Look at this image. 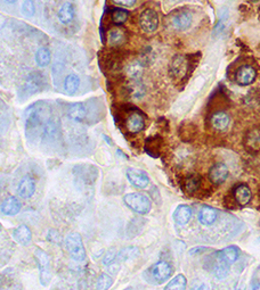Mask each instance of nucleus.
<instances>
[{"label": "nucleus", "instance_id": "obj_9", "mask_svg": "<svg viewBox=\"0 0 260 290\" xmlns=\"http://www.w3.org/2000/svg\"><path fill=\"white\" fill-rule=\"evenodd\" d=\"M172 268L167 262H157L151 268V276L156 284H163L171 277Z\"/></svg>", "mask_w": 260, "mask_h": 290}, {"label": "nucleus", "instance_id": "obj_4", "mask_svg": "<svg viewBox=\"0 0 260 290\" xmlns=\"http://www.w3.org/2000/svg\"><path fill=\"white\" fill-rule=\"evenodd\" d=\"M93 102H73L66 107V115L71 120L77 122H86L88 117L93 114Z\"/></svg>", "mask_w": 260, "mask_h": 290}, {"label": "nucleus", "instance_id": "obj_27", "mask_svg": "<svg viewBox=\"0 0 260 290\" xmlns=\"http://www.w3.org/2000/svg\"><path fill=\"white\" fill-rule=\"evenodd\" d=\"M200 186H201V177L196 173L188 176L184 182L185 190H186V193H194L195 192H198Z\"/></svg>", "mask_w": 260, "mask_h": 290}, {"label": "nucleus", "instance_id": "obj_39", "mask_svg": "<svg viewBox=\"0 0 260 290\" xmlns=\"http://www.w3.org/2000/svg\"><path fill=\"white\" fill-rule=\"evenodd\" d=\"M184 0H164V2L167 3V5H176V3L178 2H182Z\"/></svg>", "mask_w": 260, "mask_h": 290}, {"label": "nucleus", "instance_id": "obj_14", "mask_svg": "<svg viewBox=\"0 0 260 290\" xmlns=\"http://www.w3.org/2000/svg\"><path fill=\"white\" fill-rule=\"evenodd\" d=\"M34 192H35V182L33 179H31L30 177H25L19 181L18 187H17V193L19 197L27 199V198H31L33 196Z\"/></svg>", "mask_w": 260, "mask_h": 290}, {"label": "nucleus", "instance_id": "obj_43", "mask_svg": "<svg viewBox=\"0 0 260 290\" xmlns=\"http://www.w3.org/2000/svg\"><path fill=\"white\" fill-rule=\"evenodd\" d=\"M259 11H260V8H259Z\"/></svg>", "mask_w": 260, "mask_h": 290}, {"label": "nucleus", "instance_id": "obj_11", "mask_svg": "<svg viewBox=\"0 0 260 290\" xmlns=\"http://www.w3.org/2000/svg\"><path fill=\"white\" fill-rule=\"evenodd\" d=\"M126 128L131 133H138L145 128L144 115L139 110H132L126 118Z\"/></svg>", "mask_w": 260, "mask_h": 290}, {"label": "nucleus", "instance_id": "obj_36", "mask_svg": "<svg viewBox=\"0 0 260 290\" xmlns=\"http://www.w3.org/2000/svg\"><path fill=\"white\" fill-rule=\"evenodd\" d=\"M227 16H228V11L225 10L224 11V14L222 15V17L219 18L218 23H217L216 26H215V30H214V33L218 34L219 32H222L224 30V26H225V22L227 21Z\"/></svg>", "mask_w": 260, "mask_h": 290}, {"label": "nucleus", "instance_id": "obj_13", "mask_svg": "<svg viewBox=\"0 0 260 290\" xmlns=\"http://www.w3.org/2000/svg\"><path fill=\"white\" fill-rule=\"evenodd\" d=\"M127 179L132 186L137 188L144 189L146 188L149 184V179L146 172L139 169H128L127 170Z\"/></svg>", "mask_w": 260, "mask_h": 290}, {"label": "nucleus", "instance_id": "obj_2", "mask_svg": "<svg viewBox=\"0 0 260 290\" xmlns=\"http://www.w3.org/2000/svg\"><path fill=\"white\" fill-rule=\"evenodd\" d=\"M124 201L130 209L140 214V215H145V214L151 212L152 209L151 199L144 193H127L124 197Z\"/></svg>", "mask_w": 260, "mask_h": 290}, {"label": "nucleus", "instance_id": "obj_21", "mask_svg": "<svg viewBox=\"0 0 260 290\" xmlns=\"http://www.w3.org/2000/svg\"><path fill=\"white\" fill-rule=\"evenodd\" d=\"M144 67L143 64L138 61H132L126 66V74L131 81H139L143 77Z\"/></svg>", "mask_w": 260, "mask_h": 290}, {"label": "nucleus", "instance_id": "obj_17", "mask_svg": "<svg viewBox=\"0 0 260 290\" xmlns=\"http://www.w3.org/2000/svg\"><path fill=\"white\" fill-rule=\"evenodd\" d=\"M234 199L238 202L239 205L244 206L247 204H249L251 198H252V193L251 189L247 185H239L234 189Z\"/></svg>", "mask_w": 260, "mask_h": 290}, {"label": "nucleus", "instance_id": "obj_25", "mask_svg": "<svg viewBox=\"0 0 260 290\" xmlns=\"http://www.w3.org/2000/svg\"><path fill=\"white\" fill-rule=\"evenodd\" d=\"M74 17V7L70 2H65L58 10L57 18L62 24H69Z\"/></svg>", "mask_w": 260, "mask_h": 290}, {"label": "nucleus", "instance_id": "obj_1", "mask_svg": "<svg viewBox=\"0 0 260 290\" xmlns=\"http://www.w3.org/2000/svg\"><path fill=\"white\" fill-rule=\"evenodd\" d=\"M40 104L34 106V109L29 113L26 118V133L29 137L46 136L50 137L55 131L54 118L49 114L48 110L42 107Z\"/></svg>", "mask_w": 260, "mask_h": 290}, {"label": "nucleus", "instance_id": "obj_24", "mask_svg": "<svg viewBox=\"0 0 260 290\" xmlns=\"http://www.w3.org/2000/svg\"><path fill=\"white\" fill-rule=\"evenodd\" d=\"M127 41V33L125 30L120 29V27H114V29L110 30L109 32V42L111 46L118 47L122 46Z\"/></svg>", "mask_w": 260, "mask_h": 290}, {"label": "nucleus", "instance_id": "obj_19", "mask_svg": "<svg viewBox=\"0 0 260 290\" xmlns=\"http://www.w3.org/2000/svg\"><path fill=\"white\" fill-rule=\"evenodd\" d=\"M239 256H240V250L238 247H235V246H230V247H226L222 250H219L216 255L217 258H219V260L224 261L225 263L230 265L235 263V262L239 260Z\"/></svg>", "mask_w": 260, "mask_h": 290}, {"label": "nucleus", "instance_id": "obj_37", "mask_svg": "<svg viewBox=\"0 0 260 290\" xmlns=\"http://www.w3.org/2000/svg\"><path fill=\"white\" fill-rule=\"evenodd\" d=\"M117 255L118 254L116 253V250L114 249H111L110 252L106 253L105 257L103 258V265L109 266V265H111L112 263H114V261L117 260Z\"/></svg>", "mask_w": 260, "mask_h": 290}, {"label": "nucleus", "instance_id": "obj_40", "mask_svg": "<svg viewBox=\"0 0 260 290\" xmlns=\"http://www.w3.org/2000/svg\"><path fill=\"white\" fill-rule=\"evenodd\" d=\"M201 250H206V248H193L190 252V254L191 255H193L194 253H199V252H201Z\"/></svg>", "mask_w": 260, "mask_h": 290}, {"label": "nucleus", "instance_id": "obj_10", "mask_svg": "<svg viewBox=\"0 0 260 290\" xmlns=\"http://www.w3.org/2000/svg\"><path fill=\"white\" fill-rule=\"evenodd\" d=\"M257 77V71L251 65H243L239 67L235 73V82L240 86H249L254 83Z\"/></svg>", "mask_w": 260, "mask_h": 290}, {"label": "nucleus", "instance_id": "obj_22", "mask_svg": "<svg viewBox=\"0 0 260 290\" xmlns=\"http://www.w3.org/2000/svg\"><path fill=\"white\" fill-rule=\"evenodd\" d=\"M217 220V212L215 208L210 207V206H203L200 209L199 213V222L202 225L209 226L214 224Z\"/></svg>", "mask_w": 260, "mask_h": 290}, {"label": "nucleus", "instance_id": "obj_33", "mask_svg": "<svg viewBox=\"0 0 260 290\" xmlns=\"http://www.w3.org/2000/svg\"><path fill=\"white\" fill-rule=\"evenodd\" d=\"M112 278L109 276V274H106V273H102L100 278H98V280H97V286H96V288L97 289H102V290H105V289H109V288H111V286H112Z\"/></svg>", "mask_w": 260, "mask_h": 290}, {"label": "nucleus", "instance_id": "obj_6", "mask_svg": "<svg viewBox=\"0 0 260 290\" xmlns=\"http://www.w3.org/2000/svg\"><path fill=\"white\" fill-rule=\"evenodd\" d=\"M35 258L38 262L39 268V278H40L41 285L46 286L49 284L52 279V272H50V260L47 254L41 250L40 248L35 249Z\"/></svg>", "mask_w": 260, "mask_h": 290}, {"label": "nucleus", "instance_id": "obj_28", "mask_svg": "<svg viewBox=\"0 0 260 290\" xmlns=\"http://www.w3.org/2000/svg\"><path fill=\"white\" fill-rule=\"evenodd\" d=\"M214 276L217 278V279L223 280L230 274V264L225 263V262L217 258V262L214 265Z\"/></svg>", "mask_w": 260, "mask_h": 290}, {"label": "nucleus", "instance_id": "obj_26", "mask_svg": "<svg viewBox=\"0 0 260 290\" xmlns=\"http://www.w3.org/2000/svg\"><path fill=\"white\" fill-rule=\"evenodd\" d=\"M139 255V249L135 247V246H131V247H126L122 248L117 255V261L118 262H128L131 261L133 258L138 257Z\"/></svg>", "mask_w": 260, "mask_h": 290}, {"label": "nucleus", "instance_id": "obj_35", "mask_svg": "<svg viewBox=\"0 0 260 290\" xmlns=\"http://www.w3.org/2000/svg\"><path fill=\"white\" fill-rule=\"evenodd\" d=\"M22 13L27 17H32L35 13L34 2L32 0H24L22 3Z\"/></svg>", "mask_w": 260, "mask_h": 290}, {"label": "nucleus", "instance_id": "obj_18", "mask_svg": "<svg viewBox=\"0 0 260 290\" xmlns=\"http://www.w3.org/2000/svg\"><path fill=\"white\" fill-rule=\"evenodd\" d=\"M173 221L178 225H185L190 222L192 217V209L187 205H179L173 212Z\"/></svg>", "mask_w": 260, "mask_h": 290}, {"label": "nucleus", "instance_id": "obj_23", "mask_svg": "<svg viewBox=\"0 0 260 290\" xmlns=\"http://www.w3.org/2000/svg\"><path fill=\"white\" fill-rule=\"evenodd\" d=\"M246 146L252 152L260 150V129H251L246 136Z\"/></svg>", "mask_w": 260, "mask_h": 290}, {"label": "nucleus", "instance_id": "obj_30", "mask_svg": "<svg viewBox=\"0 0 260 290\" xmlns=\"http://www.w3.org/2000/svg\"><path fill=\"white\" fill-rule=\"evenodd\" d=\"M186 284H187V280L186 278H185L183 274H178V276H176L173 279L169 282V284L165 286V289L167 290H184L186 288Z\"/></svg>", "mask_w": 260, "mask_h": 290}, {"label": "nucleus", "instance_id": "obj_8", "mask_svg": "<svg viewBox=\"0 0 260 290\" xmlns=\"http://www.w3.org/2000/svg\"><path fill=\"white\" fill-rule=\"evenodd\" d=\"M139 25L145 33L155 32L159 26V16L156 11L152 8L145 9L139 16Z\"/></svg>", "mask_w": 260, "mask_h": 290}, {"label": "nucleus", "instance_id": "obj_7", "mask_svg": "<svg viewBox=\"0 0 260 290\" xmlns=\"http://www.w3.org/2000/svg\"><path fill=\"white\" fill-rule=\"evenodd\" d=\"M193 23V15L191 11L180 9L175 11L170 17V24L177 31H186Z\"/></svg>", "mask_w": 260, "mask_h": 290}, {"label": "nucleus", "instance_id": "obj_41", "mask_svg": "<svg viewBox=\"0 0 260 290\" xmlns=\"http://www.w3.org/2000/svg\"><path fill=\"white\" fill-rule=\"evenodd\" d=\"M5 1H6L7 3H14V2H16L17 0H5Z\"/></svg>", "mask_w": 260, "mask_h": 290}, {"label": "nucleus", "instance_id": "obj_5", "mask_svg": "<svg viewBox=\"0 0 260 290\" xmlns=\"http://www.w3.org/2000/svg\"><path fill=\"white\" fill-rule=\"evenodd\" d=\"M190 71V61L184 55H176L169 65V73L175 81H182Z\"/></svg>", "mask_w": 260, "mask_h": 290}, {"label": "nucleus", "instance_id": "obj_20", "mask_svg": "<svg viewBox=\"0 0 260 290\" xmlns=\"http://www.w3.org/2000/svg\"><path fill=\"white\" fill-rule=\"evenodd\" d=\"M13 239L19 245L26 246L30 244L31 239H32V233H31V230L27 228V225L22 224L13 231Z\"/></svg>", "mask_w": 260, "mask_h": 290}, {"label": "nucleus", "instance_id": "obj_38", "mask_svg": "<svg viewBox=\"0 0 260 290\" xmlns=\"http://www.w3.org/2000/svg\"><path fill=\"white\" fill-rule=\"evenodd\" d=\"M114 3H117V5H120V6H124V7H131L136 3L137 0H112Z\"/></svg>", "mask_w": 260, "mask_h": 290}, {"label": "nucleus", "instance_id": "obj_15", "mask_svg": "<svg viewBox=\"0 0 260 290\" xmlns=\"http://www.w3.org/2000/svg\"><path fill=\"white\" fill-rule=\"evenodd\" d=\"M21 202L16 197H7L1 204V213L6 216H14L19 213L21 210Z\"/></svg>", "mask_w": 260, "mask_h": 290}, {"label": "nucleus", "instance_id": "obj_34", "mask_svg": "<svg viewBox=\"0 0 260 290\" xmlns=\"http://www.w3.org/2000/svg\"><path fill=\"white\" fill-rule=\"evenodd\" d=\"M128 93L131 95V97L139 98L144 95V87L138 81H132L130 86H128Z\"/></svg>", "mask_w": 260, "mask_h": 290}, {"label": "nucleus", "instance_id": "obj_16", "mask_svg": "<svg viewBox=\"0 0 260 290\" xmlns=\"http://www.w3.org/2000/svg\"><path fill=\"white\" fill-rule=\"evenodd\" d=\"M231 117L226 112H216L211 116V125L217 131H225L230 126Z\"/></svg>", "mask_w": 260, "mask_h": 290}, {"label": "nucleus", "instance_id": "obj_32", "mask_svg": "<svg viewBox=\"0 0 260 290\" xmlns=\"http://www.w3.org/2000/svg\"><path fill=\"white\" fill-rule=\"evenodd\" d=\"M128 11L121 8H116L111 11V19L116 25H121L127 21Z\"/></svg>", "mask_w": 260, "mask_h": 290}, {"label": "nucleus", "instance_id": "obj_12", "mask_svg": "<svg viewBox=\"0 0 260 290\" xmlns=\"http://www.w3.org/2000/svg\"><path fill=\"white\" fill-rule=\"evenodd\" d=\"M230 176V171L224 163H216L209 171V179L214 185H223Z\"/></svg>", "mask_w": 260, "mask_h": 290}, {"label": "nucleus", "instance_id": "obj_3", "mask_svg": "<svg viewBox=\"0 0 260 290\" xmlns=\"http://www.w3.org/2000/svg\"><path fill=\"white\" fill-rule=\"evenodd\" d=\"M65 247L72 260L77 262H82L86 260V249L80 233H69L65 238Z\"/></svg>", "mask_w": 260, "mask_h": 290}, {"label": "nucleus", "instance_id": "obj_42", "mask_svg": "<svg viewBox=\"0 0 260 290\" xmlns=\"http://www.w3.org/2000/svg\"><path fill=\"white\" fill-rule=\"evenodd\" d=\"M251 1H258V0H251Z\"/></svg>", "mask_w": 260, "mask_h": 290}, {"label": "nucleus", "instance_id": "obj_31", "mask_svg": "<svg viewBox=\"0 0 260 290\" xmlns=\"http://www.w3.org/2000/svg\"><path fill=\"white\" fill-rule=\"evenodd\" d=\"M35 62L40 67H46L50 63V53L47 48H40L35 54Z\"/></svg>", "mask_w": 260, "mask_h": 290}, {"label": "nucleus", "instance_id": "obj_29", "mask_svg": "<svg viewBox=\"0 0 260 290\" xmlns=\"http://www.w3.org/2000/svg\"><path fill=\"white\" fill-rule=\"evenodd\" d=\"M79 85H80V79H79L78 75L76 74H70L65 78L64 80V89L68 94L72 95L76 93L79 88Z\"/></svg>", "mask_w": 260, "mask_h": 290}]
</instances>
